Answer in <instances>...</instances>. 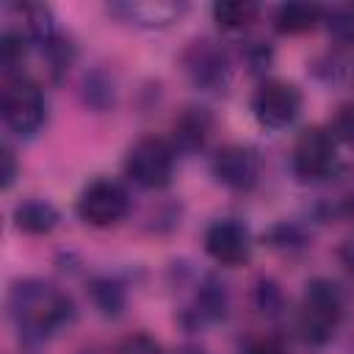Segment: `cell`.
I'll use <instances>...</instances> for the list:
<instances>
[{
  "mask_svg": "<svg viewBox=\"0 0 354 354\" xmlns=\"http://www.w3.org/2000/svg\"><path fill=\"white\" fill-rule=\"evenodd\" d=\"M8 315L25 340H44L75 318V304L53 282L22 279L8 290Z\"/></svg>",
  "mask_w": 354,
  "mask_h": 354,
  "instance_id": "1",
  "label": "cell"
},
{
  "mask_svg": "<svg viewBox=\"0 0 354 354\" xmlns=\"http://www.w3.org/2000/svg\"><path fill=\"white\" fill-rule=\"evenodd\" d=\"M340 318H343V293H340V288L329 279L307 282L301 304H299V318H296L299 335L307 343L321 346V343L332 340L335 329L340 326Z\"/></svg>",
  "mask_w": 354,
  "mask_h": 354,
  "instance_id": "2",
  "label": "cell"
},
{
  "mask_svg": "<svg viewBox=\"0 0 354 354\" xmlns=\"http://www.w3.org/2000/svg\"><path fill=\"white\" fill-rule=\"evenodd\" d=\"M174 158L177 149L171 147V141L160 136H147L130 147L124 158V171L141 188H163L174 174Z\"/></svg>",
  "mask_w": 354,
  "mask_h": 354,
  "instance_id": "3",
  "label": "cell"
},
{
  "mask_svg": "<svg viewBox=\"0 0 354 354\" xmlns=\"http://www.w3.org/2000/svg\"><path fill=\"white\" fill-rule=\"evenodd\" d=\"M290 163H293V174L304 183L329 177V171L337 163V138L332 136V130H324V127L301 130L293 144Z\"/></svg>",
  "mask_w": 354,
  "mask_h": 354,
  "instance_id": "4",
  "label": "cell"
},
{
  "mask_svg": "<svg viewBox=\"0 0 354 354\" xmlns=\"http://www.w3.org/2000/svg\"><path fill=\"white\" fill-rule=\"evenodd\" d=\"M3 119L19 136H33L44 122V97L39 86L22 75H14L3 86Z\"/></svg>",
  "mask_w": 354,
  "mask_h": 354,
  "instance_id": "5",
  "label": "cell"
},
{
  "mask_svg": "<svg viewBox=\"0 0 354 354\" xmlns=\"http://www.w3.org/2000/svg\"><path fill=\"white\" fill-rule=\"evenodd\" d=\"M301 111V91L288 80H266L252 97V113L260 127L285 130Z\"/></svg>",
  "mask_w": 354,
  "mask_h": 354,
  "instance_id": "6",
  "label": "cell"
},
{
  "mask_svg": "<svg viewBox=\"0 0 354 354\" xmlns=\"http://www.w3.org/2000/svg\"><path fill=\"white\" fill-rule=\"evenodd\" d=\"M130 207L127 191L116 180H94L77 196V216L91 227H111L124 218Z\"/></svg>",
  "mask_w": 354,
  "mask_h": 354,
  "instance_id": "7",
  "label": "cell"
},
{
  "mask_svg": "<svg viewBox=\"0 0 354 354\" xmlns=\"http://www.w3.org/2000/svg\"><path fill=\"white\" fill-rule=\"evenodd\" d=\"M183 66L191 83L205 91H224L230 83V58L210 39L191 41L188 50L183 53Z\"/></svg>",
  "mask_w": 354,
  "mask_h": 354,
  "instance_id": "8",
  "label": "cell"
},
{
  "mask_svg": "<svg viewBox=\"0 0 354 354\" xmlns=\"http://www.w3.org/2000/svg\"><path fill=\"white\" fill-rule=\"evenodd\" d=\"M205 249L207 254L221 266H241L252 254V235L249 230L235 218H221L207 227L205 232Z\"/></svg>",
  "mask_w": 354,
  "mask_h": 354,
  "instance_id": "9",
  "label": "cell"
},
{
  "mask_svg": "<svg viewBox=\"0 0 354 354\" xmlns=\"http://www.w3.org/2000/svg\"><path fill=\"white\" fill-rule=\"evenodd\" d=\"M213 177L232 191H249L260 177V160L254 149L230 144L213 155Z\"/></svg>",
  "mask_w": 354,
  "mask_h": 354,
  "instance_id": "10",
  "label": "cell"
},
{
  "mask_svg": "<svg viewBox=\"0 0 354 354\" xmlns=\"http://www.w3.org/2000/svg\"><path fill=\"white\" fill-rule=\"evenodd\" d=\"M113 14L124 17L127 22H136L141 28H166L177 22L185 11V3L174 0H130V3H116L111 6Z\"/></svg>",
  "mask_w": 354,
  "mask_h": 354,
  "instance_id": "11",
  "label": "cell"
},
{
  "mask_svg": "<svg viewBox=\"0 0 354 354\" xmlns=\"http://www.w3.org/2000/svg\"><path fill=\"white\" fill-rule=\"evenodd\" d=\"M210 113L205 108H185L177 119H174V136H171V147L174 149H185V152H194L205 144L207 133H210Z\"/></svg>",
  "mask_w": 354,
  "mask_h": 354,
  "instance_id": "12",
  "label": "cell"
},
{
  "mask_svg": "<svg viewBox=\"0 0 354 354\" xmlns=\"http://www.w3.org/2000/svg\"><path fill=\"white\" fill-rule=\"evenodd\" d=\"M324 17V8L315 3H285L274 14V25L279 33H304L315 28Z\"/></svg>",
  "mask_w": 354,
  "mask_h": 354,
  "instance_id": "13",
  "label": "cell"
},
{
  "mask_svg": "<svg viewBox=\"0 0 354 354\" xmlns=\"http://www.w3.org/2000/svg\"><path fill=\"white\" fill-rule=\"evenodd\" d=\"M14 221H17V227L22 232L44 235V232H50L58 224V210L50 202H44V199H28V202L17 205Z\"/></svg>",
  "mask_w": 354,
  "mask_h": 354,
  "instance_id": "14",
  "label": "cell"
},
{
  "mask_svg": "<svg viewBox=\"0 0 354 354\" xmlns=\"http://www.w3.org/2000/svg\"><path fill=\"white\" fill-rule=\"evenodd\" d=\"M254 17H257V6L249 3V0H221V3H213V19L221 28H227V30H241L249 22H254Z\"/></svg>",
  "mask_w": 354,
  "mask_h": 354,
  "instance_id": "15",
  "label": "cell"
},
{
  "mask_svg": "<svg viewBox=\"0 0 354 354\" xmlns=\"http://www.w3.org/2000/svg\"><path fill=\"white\" fill-rule=\"evenodd\" d=\"M329 36L340 44H354V6H337L326 14Z\"/></svg>",
  "mask_w": 354,
  "mask_h": 354,
  "instance_id": "16",
  "label": "cell"
},
{
  "mask_svg": "<svg viewBox=\"0 0 354 354\" xmlns=\"http://www.w3.org/2000/svg\"><path fill=\"white\" fill-rule=\"evenodd\" d=\"M91 296L105 315H116L122 310V288L111 279H97L91 288Z\"/></svg>",
  "mask_w": 354,
  "mask_h": 354,
  "instance_id": "17",
  "label": "cell"
},
{
  "mask_svg": "<svg viewBox=\"0 0 354 354\" xmlns=\"http://www.w3.org/2000/svg\"><path fill=\"white\" fill-rule=\"evenodd\" d=\"M332 136L346 141L348 147H354V102H346L337 108V113L332 119Z\"/></svg>",
  "mask_w": 354,
  "mask_h": 354,
  "instance_id": "18",
  "label": "cell"
},
{
  "mask_svg": "<svg viewBox=\"0 0 354 354\" xmlns=\"http://www.w3.org/2000/svg\"><path fill=\"white\" fill-rule=\"evenodd\" d=\"M113 354H163V348L149 337V335H130V337H124L116 348H113Z\"/></svg>",
  "mask_w": 354,
  "mask_h": 354,
  "instance_id": "19",
  "label": "cell"
},
{
  "mask_svg": "<svg viewBox=\"0 0 354 354\" xmlns=\"http://www.w3.org/2000/svg\"><path fill=\"white\" fill-rule=\"evenodd\" d=\"M257 304L263 307V313H277V307H279V290L274 288V282L263 279L257 285Z\"/></svg>",
  "mask_w": 354,
  "mask_h": 354,
  "instance_id": "20",
  "label": "cell"
},
{
  "mask_svg": "<svg viewBox=\"0 0 354 354\" xmlns=\"http://www.w3.org/2000/svg\"><path fill=\"white\" fill-rule=\"evenodd\" d=\"M243 354H288V348L274 337H260V340H252Z\"/></svg>",
  "mask_w": 354,
  "mask_h": 354,
  "instance_id": "21",
  "label": "cell"
},
{
  "mask_svg": "<svg viewBox=\"0 0 354 354\" xmlns=\"http://www.w3.org/2000/svg\"><path fill=\"white\" fill-rule=\"evenodd\" d=\"M3 188H8L14 183V174H17V163H14V152L8 147H3Z\"/></svg>",
  "mask_w": 354,
  "mask_h": 354,
  "instance_id": "22",
  "label": "cell"
}]
</instances>
